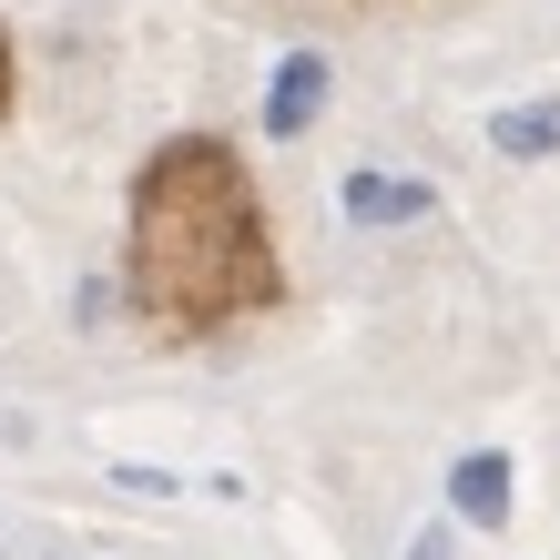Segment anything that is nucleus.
<instances>
[{"label": "nucleus", "mask_w": 560, "mask_h": 560, "mask_svg": "<svg viewBox=\"0 0 560 560\" xmlns=\"http://www.w3.org/2000/svg\"><path fill=\"white\" fill-rule=\"evenodd\" d=\"M133 285L174 326H235L285 295V266L266 245V205H255L245 163L224 143L184 133L133 174Z\"/></svg>", "instance_id": "nucleus-1"}, {"label": "nucleus", "mask_w": 560, "mask_h": 560, "mask_svg": "<svg viewBox=\"0 0 560 560\" xmlns=\"http://www.w3.org/2000/svg\"><path fill=\"white\" fill-rule=\"evenodd\" d=\"M316 113H326V51H285V72L266 82V133L295 143Z\"/></svg>", "instance_id": "nucleus-2"}, {"label": "nucleus", "mask_w": 560, "mask_h": 560, "mask_svg": "<svg viewBox=\"0 0 560 560\" xmlns=\"http://www.w3.org/2000/svg\"><path fill=\"white\" fill-rule=\"evenodd\" d=\"M448 510L469 520V530H500V520H510V458L500 448H469L448 469Z\"/></svg>", "instance_id": "nucleus-3"}, {"label": "nucleus", "mask_w": 560, "mask_h": 560, "mask_svg": "<svg viewBox=\"0 0 560 560\" xmlns=\"http://www.w3.org/2000/svg\"><path fill=\"white\" fill-rule=\"evenodd\" d=\"M337 205H347L357 224H418V214H439V194L408 184V174H347V184H337Z\"/></svg>", "instance_id": "nucleus-4"}, {"label": "nucleus", "mask_w": 560, "mask_h": 560, "mask_svg": "<svg viewBox=\"0 0 560 560\" xmlns=\"http://www.w3.org/2000/svg\"><path fill=\"white\" fill-rule=\"evenodd\" d=\"M489 143H500L510 163L560 153V103H510V113H489Z\"/></svg>", "instance_id": "nucleus-5"}, {"label": "nucleus", "mask_w": 560, "mask_h": 560, "mask_svg": "<svg viewBox=\"0 0 560 560\" xmlns=\"http://www.w3.org/2000/svg\"><path fill=\"white\" fill-rule=\"evenodd\" d=\"M408 560H448V530H418V550Z\"/></svg>", "instance_id": "nucleus-6"}, {"label": "nucleus", "mask_w": 560, "mask_h": 560, "mask_svg": "<svg viewBox=\"0 0 560 560\" xmlns=\"http://www.w3.org/2000/svg\"><path fill=\"white\" fill-rule=\"evenodd\" d=\"M0 113H11V42H0Z\"/></svg>", "instance_id": "nucleus-7"}]
</instances>
